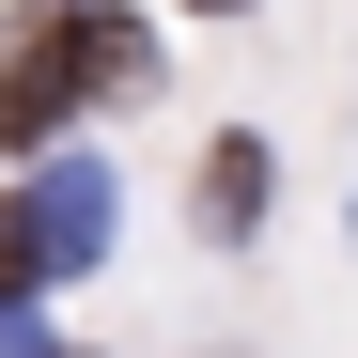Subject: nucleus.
Returning <instances> with one entry per match:
<instances>
[{
    "mask_svg": "<svg viewBox=\"0 0 358 358\" xmlns=\"http://www.w3.org/2000/svg\"><path fill=\"white\" fill-rule=\"evenodd\" d=\"M16 280H31V218L0 203V296H16Z\"/></svg>",
    "mask_w": 358,
    "mask_h": 358,
    "instance_id": "obj_4",
    "label": "nucleus"
},
{
    "mask_svg": "<svg viewBox=\"0 0 358 358\" xmlns=\"http://www.w3.org/2000/svg\"><path fill=\"white\" fill-rule=\"evenodd\" d=\"M250 203H265V141H218V156H203V218L250 234Z\"/></svg>",
    "mask_w": 358,
    "mask_h": 358,
    "instance_id": "obj_3",
    "label": "nucleus"
},
{
    "mask_svg": "<svg viewBox=\"0 0 358 358\" xmlns=\"http://www.w3.org/2000/svg\"><path fill=\"white\" fill-rule=\"evenodd\" d=\"M141 78H156V47H141L125 0H16V47H0V141L47 156L94 94H141Z\"/></svg>",
    "mask_w": 358,
    "mask_h": 358,
    "instance_id": "obj_1",
    "label": "nucleus"
},
{
    "mask_svg": "<svg viewBox=\"0 0 358 358\" xmlns=\"http://www.w3.org/2000/svg\"><path fill=\"white\" fill-rule=\"evenodd\" d=\"M16 218H31V280H63V265H94V250H109V171H94V156H47Z\"/></svg>",
    "mask_w": 358,
    "mask_h": 358,
    "instance_id": "obj_2",
    "label": "nucleus"
},
{
    "mask_svg": "<svg viewBox=\"0 0 358 358\" xmlns=\"http://www.w3.org/2000/svg\"><path fill=\"white\" fill-rule=\"evenodd\" d=\"M203 16H234V0H203Z\"/></svg>",
    "mask_w": 358,
    "mask_h": 358,
    "instance_id": "obj_5",
    "label": "nucleus"
}]
</instances>
